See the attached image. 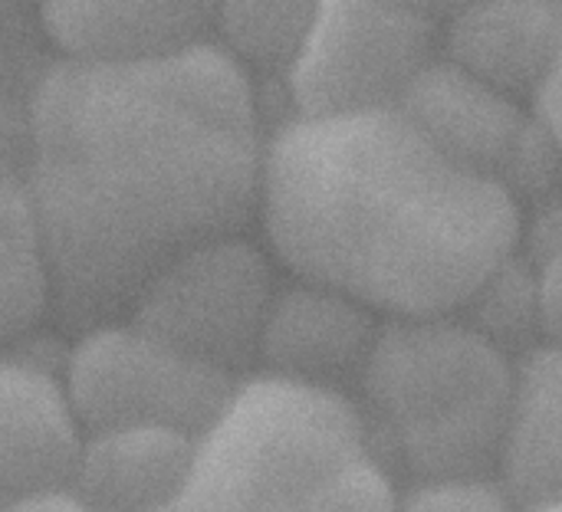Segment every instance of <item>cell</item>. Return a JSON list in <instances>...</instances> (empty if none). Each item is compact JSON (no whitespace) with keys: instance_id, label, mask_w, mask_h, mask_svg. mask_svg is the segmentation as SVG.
I'll use <instances>...</instances> for the list:
<instances>
[{"instance_id":"obj_18","label":"cell","mask_w":562,"mask_h":512,"mask_svg":"<svg viewBox=\"0 0 562 512\" xmlns=\"http://www.w3.org/2000/svg\"><path fill=\"white\" fill-rule=\"evenodd\" d=\"M520 253L537 280L543 342L562 345V191L537 204L530 220L524 217Z\"/></svg>"},{"instance_id":"obj_19","label":"cell","mask_w":562,"mask_h":512,"mask_svg":"<svg viewBox=\"0 0 562 512\" xmlns=\"http://www.w3.org/2000/svg\"><path fill=\"white\" fill-rule=\"evenodd\" d=\"M398 512H520V507L497 477H468L402 487Z\"/></svg>"},{"instance_id":"obj_10","label":"cell","mask_w":562,"mask_h":512,"mask_svg":"<svg viewBox=\"0 0 562 512\" xmlns=\"http://www.w3.org/2000/svg\"><path fill=\"white\" fill-rule=\"evenodd\" d=\"M82 441L66 378L30 355L0 352V497L72 483Z\"/></svg>"},{"instance_id":"obj_21","label":"cell","mask_w":562,"mask_h":512,"mask_svg":"<svg viewBox=\"0 0 562 512\" xmlns=\"http://www.w3.org/2000/svg\"><path fill=\"white\" fill-rule=\"evenodd\" d=\"M533 112L547 125V132L557 138V145H560L562 151V39L560 49H557V59H553V66H550V72L543 79V86L533 95Z\"/></svg>"},{"instance_id":"obj_15","label":"cell","mask_w":562,"mask_h":512,"mask_svg":"<svg viewBox=\"0 0 562 512\" xmlns=\"http://www.w3.org/2000/svg\"><path fill=\"white\" fill-rule=\"evenodd\" d=\"M53 316V270L23 178L0 181V345Z\"/></svg>"},{"instance_id":"obj_22","label":"cell","mask_w":562,"mask_h":512,"mask_svg":"<svg viewBox=\"0 0 562 512\" xmlns=\"http://www.w3.org/2000/svg\"><path fill=\"white\" fill-rule=\"evenodd\" d=\"M385 3H392V7H398V10H405V13L425 20V23H431V26H445L468 0H385Z\"/></svg>"},{"instance_id":"obj_8","label":"cell","mask_w":562,"mask_h":512,"mask_svg":"<svg viewBox=\"0 0 562 512\" xmlns=\"http://www.w3.org/2000/svg\"><path fill=\"white\" fill-rule=\"evenodd\" d=\"M379 326L382 316L352 296L293 276L270 303L257 345L260 372L352 395Z\"/></svg>"},{"instance_id":"obj_3","label":"cell","mask_w":562,"mask_h":512,"mask_svg":"<svg viewBox=\"0 0 562 512\" xmlns=\"http://www.w3.org/2000/svg\"><path fill=\"white\" fill-rule=\"evenodd\" d=\"M517 359L458 312L382 319L352 388L379 460L408 483L497 477Z\"/></svg>"},{"instance_id":"obj_6","label":"cell","mask_w":562,"mask_h":512,"mask_svg":"<svg viewBox=\"0 0 562 512\" xmlns=\"http://www.w3.org/2000/svg\"><path fill=\"white\" fill-rule=\"evenodd\" d=\"M63 378L86 434L109 428H175L194 437L240 382L175 352L128 319L82 329L66 355Z\"/></svg>"},{"instance_id":"obj_20","label":"cell","mask_w":562,"mask_h":512,"mask_svg":"<svg viewBox=\"0 0 562 512\" xmlns=\"http://www.w3.org/2000/svg\"><path fill=\"white\" fill-rule=\"evenodd\" d=\"M0 512H95L72 483L66 487H46V490H30V493H13L3 497Z\"/></svg>"},{"instance_id":"obj_2","label":"cell","mask_w":562,"mask_h":512,"mask_svg":"<svg viewBox=\"0 0 562 512\" xmlns=\"http://www.w3.org/2000/svg\"><path fill=\"white\" fill-rule=\"evenodd\" d=\"M257 217L290 276L382 319L458 312L524 237L510 191L398 109L283 118L263 141Z\"/></svg>"},{"instance_id":"obj_1","label":"cell","mask_w":562,"mask_h":512,"mask_svg":"<svg viewBox=\"0 0 562 512\" xmlns=\"http://www.w3.org/2000/svg\"><path fill=\"white\" fill-rule=\"evenodd\" d=\"M250 76L214 39L151 62L46 66L23 181L66 329L119 319L165 263L244 234L267 141Z\"/></svg>"},{"instance_id":"obj_12","label":"cell","mask_w":562,"mask_h":512,"mask_svg":"<svg viewBox=\"0 0 562 512\" xmlns=\"http://www.w3.org/2000/svg\"><path fill=\"white\" fill-rule=\"evenodd\" d=\"M441 30L445 59L533 102L560 49L562 0H468Z\"/></svg>"},{"instance_id":"obj_13","label":"cell","mask_w":562,"mask_h":512,"mask_svg":"<svg viewBox=\"0 0 562 512\" xmlns=\"http://www.w3.org/2000/svg\"><path fill=\"white\" fill-rule=\"evenodd\" d=\"M497 480L520 512L562 503V345L517 359Z\"/></svg>"},{"instance_id":"obj_4","label":"cell","mask_w":562,"mask_h":512,"mask_svg":"<svg viewBox=\"0 0 562 512\" xmlns=\"http://www.w3.org/2000/svg\"><path fill=\"white\" fill-rule=\"evenodd\" d=\"M369 451L352 395L257 372L194 437L184 483L161 512H316Z\"/></svg>"},{"instance_id":"obj_17","label":"cell","mask_w":562,"mask_h":512,"mask_svg":"<svg viewBox=\"0 0 562 512\" xmlns=\"http://www.w3.org/2000/svg\"><path fill=\"white\" fill-rule=\"evenodd\" d=\"M458 316L514 359L540 345L543 342L540 299L527 257L517 250L507 263H501L471 293V299L458 309Z\"/></svg>"},{"instance_id":"obj_16","label":"cell","mask_w":562,"mask_h":512,"mask_svg":"<svg viewBox=\"0 0 562 512\" xmlns=\"http://www.w3.org/2000/svg\"><path fill=\"white\" fill-rule=\"evenodd\" d=\"M323 0H214L211 39L247 72H280L300 56Z\"/></svg>"},{"instance_id":"obj_23","label":"cell","mask_w":562,"mask_h":512,"mask_svg":"<svg viewBox=\"0 0 562 512\" xmlns=\"http://www.w3.org/2000/svg\"><path fill=\"white\" fill-rule=\"evenodd\" d=\"M527 512H562V503H557V507H540V510H527Z\"/></svg>"},{"instance_id":"obj_14","label":"cell","mask_w":562,"mask_h":512,"mask_svg":"<svg viewBox=\"0 0 562 512\" xmlns=\"http://www.w3.org/2000/svg\"><path fill=\"white\" fill-rule=\"evenodd\" d=\"M194 434L175 428L89 431L72 487L95 512H161L184 483Z\"/></svg>"},{"instance_id":"obj_9","label":"cell","mask_w":562,"mask_h":512,"mask_svg":"<svg viewBox=\"0 0 562 512\" xmlns=\"http://www.w3.org/2000/svg\"><path fill=\"white\" fill-rule=\"evenodd\" d=\"M36 10L59 59L92 66L165 59L214 33V0H40Z\"/></svg>"},{"instance_id":"obj_11","label":"cell","mask_w":562,"mask_h":512,"mask_svg":"<svg viewBox=\"0 0 562 512\" xmlns=\"http://www.w3.org/2000/svg\"><path fill=\"white\" fill-rule=\"evenodd\" d=\"M398 112L441 155L497 184L533 115L524 99L471 76L441 53L412 82Z\"/></svg>"},{"instance_id":"obj_7","label":"cell","mask_w":562,"mask_h":512,"mask_svg":"<svg viewBox=\"0 0 562 512\" xmlns=\"http://www.w3.org/2000/svg\"><path fill=\"white\" fill-rule=\"evenodd\" d=\"M435 30L385 0H323L300 56L283 76L293 115L398 109L438 56Z\"/></svg>"},{"instance_id":"obj_5","label":"cell","mask_w":562,"mask_h":512,"mask_svg":"<svg viewBox=\"0 0 562 512\" xmlns=\"http://www.w3.org/2000/svg\"><path fill=\"white\" fill-rule=\"evenodd\" d=\"M277 286L270 253L244 234H227L165 263L125 319L175 352L237 375L257 362Z\"/></svg>"}]
</instances>
